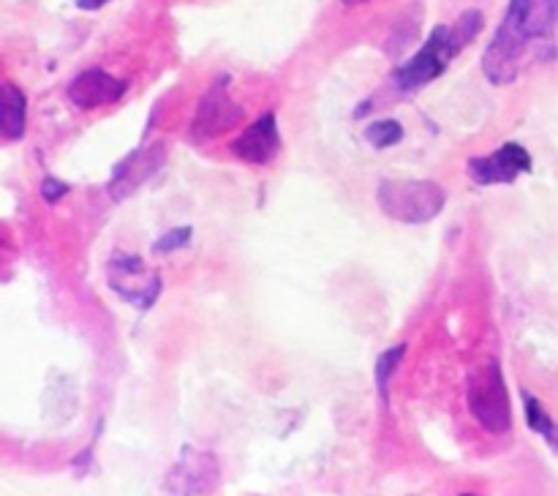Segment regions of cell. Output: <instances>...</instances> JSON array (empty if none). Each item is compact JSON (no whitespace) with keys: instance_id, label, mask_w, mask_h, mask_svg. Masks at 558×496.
<instances>
[{"instance_id":"3957f363","label":"cell","mask_w":558,"mask_h":496,"mask_svg":"<svg viewBox=\"0 0 558 496\" xmlns=\"http://www.w3.org/2000/svg\"><path fill=\"white\" fill-rule=\"evenodd\" d=\"M534 44L539 41L529 36L521 20V9L510 0L505 20H501L499 31L490 38L488 49L483 55V71L488 82H494V85H512L521 76L526 55Z\"/></svg>"},{"instance_id":"ac0fdd59","label":"cell","mask_w":558,"mask_h":496,"mask_svg":"<svg viewBox=\"0 0 558 496\" xmlns=\"http://www.w3.org/2000/svg\"><path fill=\"white\" fill-rule=\"evenodd\" d=\"M76 5H80V9H87V11H96V9H101L104 3H109V0H74Z\"/></svg>"},{"instance_id":"ffe728a7","label":"cell","mask_w":558,"mask_h":496,"mask_svg":"<svg viewBox=\"0 0 558 496\" xmlns=\"http://www.w3.org/2000/svg\"><path fill=\"white\" fill-rule=\"evenodd\" d=\"M461 496H474V494H461Z\"/></svg>"},{"instance_id":"ba28073f","label":"cell","mask_w":558,"mask_h":496,"mask_svg":"<svg viewBox=\"0 0 558 496\" xmlns=\"http://www.w3.org/2000/svg\"><path fill=\"white\" fill-rule=\"evenodd\" d=\"M466 172L477 185H507L515 183L518 174L532 172V156L518 142H507L490 156L469 158Z\"/></svg>"},{"instance_id":"7a4b0ae2","label":"cell","mask_w":558,"mask_h":496,"mask_svg":"<svg viewBox=\"0 0 558 496\" xmlns=\"http://www.w3.org/2000/svg\"><path fill=\"white\" fill-rule=\"evenodd\" d=\"M376 202L392 221L428 223L445 210L447 194L436 180H381Z\"/></svg>"},{"instance_id":"8992f818","label":"cell","mask_w":558,"mask_h":496,"mask_svg":"<svg viewBox=\"0 0 558 496\" xmlns=\"http://www.w3.org/2000/svg\"><path fill=\"white\" fill-rule=\"evenodd\" d=\"M243 118L245 109L229 96V76H218V80L205 90L199 107H196L189 136L194 142L218 140L221 134L232 131Z\"/></svg>"},{"instance_id":"30bf717a","label":"cell","mask_w":558,"mask_h":496,"mask_svg":"<svg viewBox=\"0 0 558 496\" xmlns=\"http://www.w3.org/2000/svg\"><path fill=\"white\" fill-rule=\"evenodd\" d=\"M281 150V131H278L276 112H265L256 118L238 140L232 142V153L245 164H270Z\"/></svg>"},{"instance_id":"5b68a950","label":"cell","mask_w":558,"mask_h":496,"mask_svg":"<svg viewBox=\"0 0 558 496\" xmlns=\"http://www.w3.org/2000/svg\"><path fill=\"white\" fill-rule=\"evenodd\" d=\"M107 281L125 303H131L140 311L153 309L163 289L161 276H158L156 270H150V267L142 262V256L120 254V251L109 256Z\"/></svg>"},{"instance_id":"2e32d148","label":"cell","mask_w":558,"mask_h":496,"mask_svg":"<svg viewBox=\"0 0 558 496\" xmlns=\"http://www.w3.org/2000/svg\"><path fill=\"white\" fill-rule=\"evenodd\" d=\"M191 238H194V227H189V223H185V227H174L153 243V251H156V254H172V251L185 249Z\"/></svg>"},{"instance_id":"277c9868","label":"cell","mask_w":558,"mask_h":496,"mask_svg":"<svg viewBox=\"0 0 558 496\" xmlns=\"http://www.w3.org/2000/svg\"><path fill=\"white\" fill-rule=\"evenodd\" d=\"M466 44L461 41V36L456 33V27L450 25H436L430 31V36L425 38L423 47L417 49L414 58H409L407 63H401L392 74V82H396L398 90L412 93L425 87L428 82L439 80L447 71V65L461 55V49Z\"/></svg>"},{"instance_id":"4fadbf2b","label":"cell","mask_w":558,"mask_h":496,"mask_svg":"<svg viewBox=\"0 0 558 496\" xmlns=\"http://www.w3.org/2000/svg\"><path fill=\"white\" fill-rule=\"evenodd\" d=\"M523 409H526V423L534 434L543 436L548 441V447L554 452H558V425L556 420L545 412L543 401L537 396H532L529 390H523Z\"/></svg>"},{"instance_id":"8fae6325","label":"cell","mask_w":558,"mask_h":496,"mask_svg":"<svg viewBox=\"0 0 558 496\" xmlns=\"http://www.w3.org/2000/svg\"><path fill=\"white\" fill-rule=\"evenodd\" d=\"M125 93V82L104 69H85L69 82V98L80 109H98L120 101Z\"/></svg>"},{"instance_id":"6da1fadb","label":"cell","mask_w":558,"mask_h":496,"mask_svg":"<svg viewBox=\"0 0 558 496\" xmlns=\"http://www.w3.org/2000/svg\"><path fill=\"white\" fill-rule=\"evenodd\" d=\"M466 401L472 418L477 420L480 428H485L488 434L501 436L512 428L510 390H507L505 371H501V363L496 358L477 365V368L469 374Z\"/></svg>"},{"instance_id":"7c38bea8","label":"cell","mask_w":558,"mask_h":496,"mask_svg":"<svg viewBox=\"0 0 558 496\" xmlns=\"http://www.w3.org/2000/svg\"><path fill=\"white\" fill-rule=\"evenodd\" d=\"M27 98L14 82H0V140L16 142L25 136Z\"/></svg>"},{"instance_id":"9a60e30c","label":"cell","mask_w":558,"mask_h":496,"mask_svg":"<svg viewBox=\"0 0 558 496\" xmlns=\"http://www.w3.org/2000/svg\"><path fill=\"white\" fill-rule=\"evenodd\" d=\"M365 140L374 147H379V150H385V147L398 145V142L403 140V125L392 118L376 120V123H371L368 129H365Z\"/></svg>"},{"instance_id":"e0dca14e","label":"cell","mask_w":558,"mask_h":496,"mask_svg":"<svg viewBox=\"0 0 558 496\" xmlns=\"http://www.w3.org/2000/svg\"><path fill=\"white\" fill-rule=\"evenodd\" d=\"M69 191H71V185L63 183V180H58V178H44L41 180V196H44V202H49V205H54V202L63 199Z\"/></svg>"},{"instance_id":"9c48e42d","label":"cell","mask_w":558,"mask_h":496,"mask_svg":"<svg viewBox=\"0 0 558 496\" xmlns=\"http://www.w3.org/2000/svg\"><path fill=\"white\" fill-rule=\"evenodd\" d=\"M163 164V147H140V150L129 153L123 161L114 167L112 180H109V196L114 202H123L125 196L134 194L142 183L153 178Z\"/></svg>"},{"instance_id":"52a82bcc","label":"cell","mask_w":558,"mask_h":496,"mask_svg":"<svg viewBox=\"0 0 558 496\" xmlns=\"http://www.w3.org/2000/svg\"><path fill=\"white\" fill-rule=\"evenodd\" d=\"M221 483V467L218 458L207 450L183 447L174 467L167 472V494L172 496H207Z\"/></svg>"},{"instance_id":"d6986e66","label":"cell","mask_w":558,"mask_h":496,"mask_svg":"<svg viewBox=\"0 0 558 496\" xmlns=\"http://www.w3.org/2000/svg\"><path fill=\"white\" fill-rule=\"evenodd\" d=\"M343 5H360V3H365V0H341Z\"/></svg>"},{"instance_id":"5bb4252c","label":"cell","mask_w":558,"mask_h":496,"mask_svg":"<svg viewBox=\"0 0 558 496\" xmlns=\"http://www.w3.org/2000/svg\"><path fill=\"white\" fill-rule=\"evenodd\" d=\"M403 354H407V343H398V347L385 349V352L379 354V360H376V390H379L381 401L385 403L390 401V382L396 368L401 365Z\"/></svg>"}]
</instances>
